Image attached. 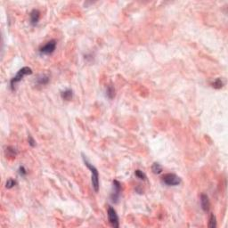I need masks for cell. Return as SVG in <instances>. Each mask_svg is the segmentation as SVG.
Here are the masks:
<instances>
[{
  "label": "cell",
  "mask_w": 228,
  "mask_h": 228,
  "mask_svg": "<svg viewBox=\"0 0 228 228\" xmlns=\"http://www.w3.org/2000/svg\"><path fill=\"white\" fill-rule=\"evenodd\" d=\"M15 185H16V181L14 180V179H12V178H10V179H8V180L6 181L5 187H6L7 189H11V188H13Z\"/></svg>",
  "instance_id": "17"
},
{
  "label": "cell",
  "mask_w": 228,
  "mask_h": 228,
  "mask_svg": "<svg viewBox=\"0 0 228 228\" xmlns=\"http://www.w3.org/2000/svg\"><path fill=\"white\" fill-rule=\"evenodd\" d=\"M19 174L22 176V177H25L27 175V170L25 169V168L23 166H21L19 168Z\"/></svg>",
  "instance_id": "18"
},
{
  "label": "cell",
  "mask_w": 228,
  "mask_h": 228,
  "mask_svg": "<svg viewBox=\"0 0 228 228\" xmlns=\"http://www.w3.org/2000/svg\"><path fill=\"white\" fill-rule=\"evenodd\" d=\"M55 47H56V41L51 40L45 44L44 47H42L39 51L41 53H44V54H50L55 50Z\"/></svg>",
  "instance_id": "6"
},
{
  "label": "cell",
  "mask_w": 228,
  "mask_h": 228,
  "mask_svg": "<svg viewBox=\"0 0 228 228\" xmlns=\"http://www.w3.org/2000/svg\"><path fill=\"white\" fill-rule=\"evenodd\" d=\"M135 175L136 177L141 179V180H145V179H146V176H145L144 173L143 171H141L140 169H136L135 171Z\"/></svg>",
  "instance_id": "16"
},
{
  "label": "cell",
  "mask_w": 228,
  "mask_h": 228,
  "mask_svg": "<svg viewBox=\"0 0 228 228\" xmlns=\"http://www.w3.org/2000/svg\"><path fill=\"white\" fill-rule=\"evenodd\" d=\"M113 191L111 194V200L113 203H118L121 193V185L118 180L113 181Z\"/></svg>",
  "instance_id": "4"
},
{
  "label": "cell",
  "mask_w": 228,
  "mask_h": 228,
  "mask_svg": "<svg viewBox=\"0 0 228 228\" xmlns=\"http://www.w3.org/2000/svg\"><path fill=\"white\" fill-rule=\"evenodd\" d=\"M223 85H224V83H223V81L221 80V78H216L211 83V86L214 88H216V89H220L223 87Z\"/></svg>",
  "instance_id": "13"
},
{
  "label": "cell",
  "mask_w": 228,
  "mask_h": 228,
  "mask_svg": "<svg viewBox=\"0 0 228 228\" xmlns=\"http://www.w3.org/2000/svg\"><path fill=\"white\" fill-rule=\"evenodd\" d=\"M152 172L154 173V174L159 175L162 172V167L160 165L159 163H153L152 166Z\"/></svg>",
  "instance_id": "11"
},
{
  "label": "cell",
  "mask_w": 228,
  "mask_h": 228,
  "mask_svg": "<svg viewBox=\"0 0 228 228\" xmlns=\"http://www.w3.org/2000/svg\"><path fill=\"white\" fill-rule=\"evenodd\" d=\"M82 156H83V160H84L85 165L91 171V181H92V185H93L95 191L97 193L98 190H99V173H98V170L96 169V168L95 166H93L92 164L88 162V160L86 159V156L84 154H82Z\"/></svg>",
  "instance_id": "1"
},
{
  "label": "cell",
  "mask_w": 228,
  "mask_h": 228,
  "mask_svg": "<svg viewBox=\"0 0 228 228\" xmlns=\"http://www.w3.org/2000/svg\"><path fill=\"white\" fill-rule=\"evenodd\" d=\"M28 140H29V144L30 145L31 147H34V146H36V141L32 138V136L31 135H29V138H28Z\"/></svg>",
  "instance_id": "19"
},
{
  "label": "cell",
  "mask_w": 228,
  "mask_h": 228,
  "mask_svg": "<svg viewBox=\"0 0 228 228\" xmlns=\"http://www.w3.org/2000/svg\"><path fill=\"white\" fill-rule=\"evenodd\" d=\"M72 95H73V93H72V90H70V89H67L65 91H62V92L61 93L62 98L66 100V101L70 100L72 98Z\"/></svg>",
  "instance_id": "9"
},
{
  "label": "cell",
  "mask_w": 228,
  "mask_h": 228,
  "mask_svg": "<svg viewBox=\"0 0 228 228\" xmlns=\"http://www.w3.org/2000/svg\"><path fill=\"white\" fill-rule=\"evenodd\" d=\"M208 227L209 228H216V216H214V214H211L210 217H209Z\"/></svg>",
  "instance_id": "15"
},
{
  "label": "cell",
  "mask_w": 228,
  "mask_h": 228,
  "mask_svg": "<svg viewBox=\"0 0 228 228\" xmlns=\"http://www.w3.org/2000/svg\"><path fill=\"white\" fill-rule=\"evenodd\" d=\"M161 181L163 184L168 186H176L181 184V178L175 174H171V173L164 175L161 178Z\"/></svg>",
  "instance_id": "3"
},
{
  "label": "cell",
  "mask_w": 228,
  "mask_h": 228,
  "mask_svg": "<svg viewBox=\"0 0 228 228\" xmlns=\"http://www.w3.org/2000/svg\"><path fill=\"white\" fill-rule=\"evenodd\" d=\"M37 82L38 84L39 85H47L48 82H49V77L47 76V75H40L38 78H37Z\"/></svg>",
  "instance_id": "10"
},
{
  "label": "cell",
  "mask_w": 228,
  "mask_h": 228,
  "mask_svg": "<svg viewBox=\"0 0 228 228\" xmlns=\"http://www.w3.org/2000/svg\"><path fill=\"white\" fill-rule=\"evenodd\" d=\"M107 214H108L109 222H110V224L112 225V227L118 228V226H120V224H118V216L117 215L116 210L112 207H109L108 208Z\"/></svg>",
  "instance_id": "5"
},
{
  "label": "cell",
  "mask_w": 228,
  "mask_h": 228,
  "mask_svg": "<svg viewBox=\"0 0 228 228\" xmlns=\"http://www.w3.org/2000/svg\"><path fill=\"white\" fill-rule=\"evenodd\" d=\"M30 74H32V70L30 67H23V68H22L19 71L17 72V74L11 79V82H10L11 89L14 90L15 85L18 83V82H20L23 78L24 76L30 75Z\"/></svg>",
  "instance_id": "2"
},
{
  "label": "cell",
  "mask_w": 228,
  "mask_h": 228,
  "mask_svg": "<svg viewBox=\"0 0 228 228\" xmlns=\"http://www.w3.org/2000/svg\"><path fill=\"white\" fill-rule=\"evenodd\" d=\"M200 206L202 208L205 212L209 210V207H210V203H209L208 197L206 194H202L200 195Z\"/></svg>",
  "instance_id": "7"
},
{
  "label": "cell",
  "mask_w": 228,
  "mask_h": 228,
  "mask_svg": "<svg viewBox=\"0 0 228 228\" xmlns=\"http://www.w3.org/2000/svg\"><path fill=\"white\" fill-rule=\"evenodd\" d=\"M39 18H40V13L39 10L37 9H34V10L31 11L30 13V23L31 25L35 26L37 24L39 21Z\"/></svg>",
  "instance_id": "8"
},
{
  "label": "cell",
  "mask_w": 228,
  "mask_h": 228,
  "mask_svg": "<svg viewBox=\"0 0 228 228\" xmlns=\"http://www.w3.org/2000/svg\"><path fill=\"white\" fill-rule=\"evenodd\" d=\"M106 95L110 99H112L114 97V95H115V89H114V87L112 86H108L107 87Z\"/></svg>",
  "instance_id": "14"
},
{
  "label": "cell",
  "mask_w": 228,
  "mask_h": 228,
  "mask_svg": "<svg viewBox=\"0 0 228 228\" xmlns=\"http://www.w3.org/2000/svg\"><path fill=\"white\" fill-rule=\"evenodd\" d=\"M5 152H6L7 157H12V158H15L16 154H17L16 150L13 147H7L5 150Z\"/></svg>",
  "instance_id": "12"
}]
</instances>
